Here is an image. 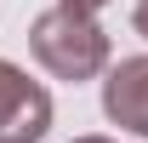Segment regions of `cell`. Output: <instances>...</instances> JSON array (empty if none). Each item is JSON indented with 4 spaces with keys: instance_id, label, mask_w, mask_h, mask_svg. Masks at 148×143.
I'll return each instance as SVG.
<instances>
[{
    "instance_id": "obj_2",
    "label": "cell",
    "mask_w": 148,
    "mask_h": 143,
    "mask_svg": "<svg viewBox=\"0 0 148 143\" xmlns=\"http://www.w3.org/2000/svg\"><path fill=\"white\" fill-rule=\"evenodd\" d=\"M108 109L120 115V120H131V126H143V132H148V63H125V80L114 74Z\"/></svg>"
},
{
    "instance_id": "obj_1",
    "label": "cell",
    "mask_w": 148,
    "mask_h": 143,
    "mask_svg": "<svg viewBox=\"0 0 148 143\" xmlns=\"http://www.w3.org/2000/svg\"><path fill=\"white\" fill-rule=\"evenodd\" d=\"M40 132H46V97L29 92V80L17 69L0 63V137L6 143H29Z\"/></svg>"
},
{
    "instance_id": "obj_3",
    "label": "cell",
    "mask_w": 148,
    "mask_h": 143,
    "mask_svg": "<svg viewBox=\"0 0 148 143\" xmlns=\"http://www.w3.org/2000/svg\"><path fill=\"white\" fill-rule=\"evenodd\" d=\"M137 23H143V29H148V6H143V12H137Z\"/></svg>"
}]
</instances>
